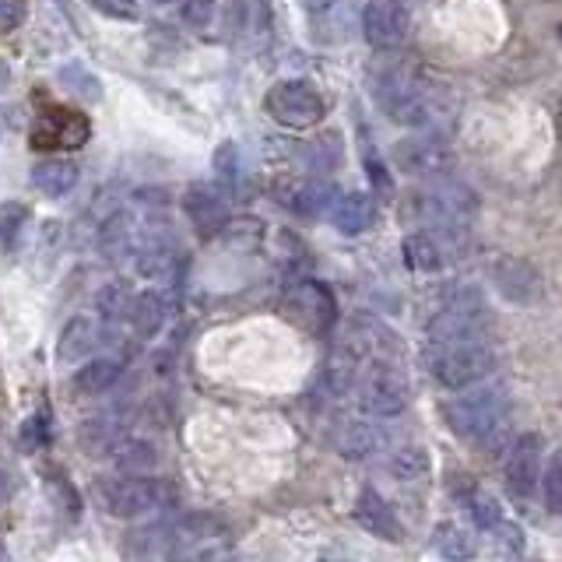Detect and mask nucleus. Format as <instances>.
Returning <instances> with one entry per match:
<instances>
[{
  "label": "nucleus",
  "mask_w": 562,
  "mask_h": 562,
  "mask_svg": "<svg viewBox=\"0 0 562 562\" xmlns=\"http://www.w3.org/2000/svg\"><path fill=\"white\" fill-rule=\"evenodd\" d=\"M373 95L386 116H394L404 127L429 131V134L453 113V99L443 85L394 64L373 75Z\"/></svg>",
  "instance_id": "1"
},
{
  "label": "nucleus",
  "mask_w": 562,
  "mask_h": 562,
  "mask_svg": "<svg viewBox=\"0 0 562 562\" xmlns=\"http://www.w3.org/2000/svg\"><path fill=\"white\" fill-rule=\"evenodd\" d=\"M426 369L439 386L461 391V386L482 383L496 369V351L485 338L474 341H432L426 348Z\"/></svg>",
  "instance_id": "2"
},
{
  "label": "nucleus",
  "mask_w": 562,
  "mask_h": 562,
  "mask_svg": "<svg viewBox=\"0 0 562 562\" xmlns=\"http://www.w3.org/2000/svg\"><path fill=\"white\" fill-rule=\"evenodd\" d=\"M506 408H509V391L496 380H485L474 391L447 404V426L461 439H468V443H482V439L496 436V429L506 418Z\"/></svg>",
  "instance_id": "3"
},
{
  "label": "nucleus",
  "mask_w": 562,
  "mask_h": 562,
  "mask_svg": "<svg viewBox=\"0 0 562 562\" xmlns=\"http://www.w3.org/2000/svg\"><path fill=\"white\" fill-rule=\"evenodd\" d=\"M92 492L110 517H145L166 503L169 485L148 474H110V479H95Z\"/></svg>",
  "instance_id": "4"
},
{
  "label": "nucleus",
  "mask_w": 562,
  "mask_h": 562,
  "mask_svg": "<svg viewBox=\"0 0 562 562\" xmlns=\"http://www.w3.org/2000/svg\"><path fill=\"white\" fill-rule=\"evenodd\" d=\"M415 207L432 228H443V233L453 236L471 222L479 198H474L461 180H453V176H436L426 190L415 193Z\"/></svg>",
  "instance_id": "5"
},
{
  "label": "nucleus",
  "mask_w": 562,
  "mask_h": 562,
  "mask_svg": "<svg viewBox=\"0 0 562 562\" xmlns=\"http://www.w3.org/2000/svg\"><path fill=\"white\" fill-rule=\"evenodd\" d=\"M359 401L369 415L391 418L401 415L412 401V383L408 373L394 362L391 356H376L373 362H366L362 369V383H359Z\"/></svg>",
  "instance_id": "6"
},
{
  "label": "nucleus",
  "mask_w": 562,
  "mask_h": 562,
  "mask_svg": "<svg viewBox=\"0 0 562 562\" xmlns=\"http://www.w3.org/2000/svg\"><path fill=\"white\" fill-rule=\"evenodd\" d=\"M324 99L316 92L313 81L303 78H289V81H278L271 92H268V113L281 123V127H292V131H306L316 127L324 120Z\"/></svg>",
  "instance_id": "7"
},
{
  "label": "nucleus",
  "mask_w": 562,
  "mask_h": 562,
  "mask_svg": "<svg viewBox=\"0 0 562 562\" xmlns=\"http://www.w3.org/2000/svg\"><path fill=\"white\" fill-rule=\"evenodd\" d=\"M485 303L474 292H457L429 316L432 341H474L485 334Z\"/></svg>",
  "instance_id": "8"
},
{
  "label": "nucleus",
  "mask_w": 562,
  "mask_h": 562,
  "mask_svg": "<svg viewBox=\"0 0 562 562\" xmlns=\"http://www.w3.org/2000/svg\"><path fill=\"white\" fill-rule=\"evenodd\" d=\"M391 162L404 176H415V180H436V176H443L450 169V151L436 134L418 131L412 137L397 140L391 151Z\"/></svg>",
  "instance_id": "9"
},
{
  "label": "nucleus",
  "mask_w": 562,
  "mask_h": 562,
  "mask_svg": "<svg viewBox=\"0 0 562 562\" xmlns=\"http://www.w3.org/2000/svg\"><path fill=\"white\" fill-rule=\"evenodd\" d=\"M92 127H88V120L75 110H60V105H53V110H43L32 123V134H29V145L35 151H60V148H81Z\"/></svg>",
  "instance_id": "10"
},
{
  "label": "nucleus",
  "mask_w": 562,
  "mask_h": 562,
  "mask_svg": "<svg viewBox=\"0 0 562 562\" xmlns=\"http://www.w3.org/2000/svg\"><path fill=\"white\" fill-rule=\"evenodd\" d=\"M285 316L303 330H327L338 321V310H334V295L321 285V281H299L285 292Z\"/></svg>",
  "instance_id": "11"
},
{
  "label": "nucleus",
  "mask_w": 562,
  "mask_h": 562,
  "mask_svg": "<svg viewBox=\"0 0 562 562\" xmlns=\"http://www.w3.org/2000/svg\"><path fill=\"white\" fill-rule=\"evenodd\" d=\"M541 457H544V439L538 432H524V436H517V443L509 447L503 479H506V488L514 492L517 499H527L538 488Z\"/></svg>",
  "instance_id": "12"
},
{
  "label": "nucleus",
  "mask_w": 562,
  "mask_h": 562,
  "mask_svg": "<svg viewBox=\"0 0 562 562\" xmlns=\"http://www.w3.org/2000/svg\"><path fill=\"white\" fill-rule=\"evenodd\" d=\"M183 211L201 236H215L228 225V193L218 183H190L183 193Z\"/></svg>",
  "instance_id": "13"
},
{
  "label": "nucleus",
  "mask_w": 562,
  "mask_h": 562,
  "mask_svg": "<svg viewBox=\"0 0 562 562\" xmlns=\"http://www.w3.org/2000/svg\"><path fill=\"white\" fill-rule=\"evenodd\" d=\"M362 35L373 49H397L408 35V14L394 0H369L362 8Z\"/></svg>",
  "instance_id": "14"
},
{
  "label": "nucleus",
  "mask_w": 562,
  "mask_h": 562,
  "mask_svg": "<svg viewBox=\"0 0 562 562\" xmlns=\"http://www.w3.org/2000/svg\"><path fill=\"white\" fill-rule=\"evenodd\" d=\"M492 281H496V289L509 299V303H520V306L538 303L544 292L541 271L531 260H520V257H503L496 268H492Z\"/></svg>",
  "instance_id": "15"
},
{
  "label": "nucleus",
  "mask_w": 562,
  "mask_h": 562,
  "mask_svg": "<svg viewBox=\"0 0 562 562\" xmlns=\"http://www.w3.org/2000/svg\"><path fill=\"white\" fill-rule=\"evenodd\" d=\"M99 341H102L99 321H95V316H88V313H78V316H70V321L64 324V330H60L57 359L60 362H81L99 348Z\"/></svg>",
  "instance_id": "16"
},
{
  "label": "nucleus",
  "mask_w": 562,
  "mask_h": 562,
  "mask_svg": "<svg viewBox=\"0 0 562 562\" xmlns=\"http://www.w3.org/2000/svg\"><path fill=\"white\" fill-rule=\"evenodd\" d=\"M356 520L366 527L369 535H376L383 541H401V524H397V514L391 509L376 488H362L359 499H356Z\"/></svg>",
  "instance_id": "17"
},
{
  "label": "nucleus",
  "mask_w": 562,
  "mask_h": 562,
  "mask_svg": "<svg viewBox=\"0 0 562 562\" xmlns=\"http://www.w3.org/2000/svg\"><path fill=\"white\" fill-rule=\"evenodd\" d=\"M330 211V225L338 228L345 236H359L366 233L369 225H373V215H376V204L369 193H341V198H334V204L327 207Z\"/></svg>",
  "instance_id": "18"
},
{
  "label": "nucleus",
  "mask_w": 562,
  "mask_h": 562,
  "mask_svg": "<svg viewBox=\"0 0 562 562\" xmlns=\"http://www.w3.org/2000/svg\"><path fill=\"white\" fill-rule=\"evenodd\" d=\"M78 166L70 158H43L40 166L32 169V187L46 193V198H67L70 190L78 187Z\"/></svg>",
  "instance_id": "19"
},
{
  "label": "nucleus",
  "mask_w": 562,
  "mask_h": 562,
  "mask_svg": "<svg viewBox=\"0 0 562 562\" xmlns=\"http://www.w3.org/2000/svg\"><path fill=\"white\" fill-rule=\"evenodd\" d=\"M166 316H169V306L158 292H140L131 299L127 321H131L137 338H155V334L166 327Z\"/></svg>",
  "instance_id": "20"
},
{
  "label": "nucleus",
  "mask_w": 562,
  "mask_h": 562,
  "mask_svg": "<svg viewBox=\"0 0 562 562\" xmlns=\"http://www.w3.org/2000/svg\"><path fill=\"white\" fill-rule=\"evenodd\" d=\"M432 549L443 555L447 562H471L474 552H479V541L468 531V527L453 524V520H443L432 531Z\"/></svg>",
  "instance_id": "21"
},
{
  "label": "nucleus",
  "mask_w": 562,
  "mask_h": 562,
  "mask_svg": "<svg viewBox=\"0 0 562 562\" xmlns=\"http://www.w3.org/2000/svg\"><path fill=\"white\" fill-rule=\"evenodd\" d=\"M120 376H123V362L102 356V359H88L78 369L75 386H78V394H105L110 386L120 383Z\"/></svg>",
  "instance_id": "22"
},
{
  "label": "nucleus",
  "mask_w": 562,
  "mask_h": 562,
  "mask_svg": "<svg viewBox=\"0 0 562 562\" xmlns=\"http://www.w3.org/2000/svg\"><path fill=\"white\" fill-rule=\"evenodd\" d=\"M105 453H110V461H113L120 471H131V474L148 471V468H155V461H158V453H155V447L148 443V439H134V436H127V432H123Z\"/></svg>",
  "instance_id": "23"
},
{
  "label": "nucleus",
  "mask_w": 562,
  "mask_h": 562,
  "mask_svg": "<svg viewBox=\"0 0 562 562\" xmlns=\"http://www.w3.org/2000/svg\"><path fill=\"white\" fill-rule=\"evenodd\" d=\"M468 509H471V517H474V524L482 527V531H488V535H499V538H514L517 541V527L514 524H506V517H503V506L496 503V496H488V492H471V499H468Z\"/></svg>",
  "instance_id": "24"
},
{
  "label": "nucleus",
  "mask_w": 562,
  "mask_h": 562,
  "mask_svg": "<svg viewBox=\"0 0 562 562\" xmlns=\"http://www.w3.org/2000/svg\"><path fill=\"white\" fill-rule=\"evenodd\" d=\"M383 443V432L373 426V422H348V426L338 432V450L351 461H366L373 457Z\"/></svg>",
  "instance_id": "25"
},
{
  "label": "nucleus",
  "mask_w": 562,
  "mask_h": 562,
  "mask_svg": "<svg viewBox=\"0 0 562 562\" xmlns=\"http://www.w3.org/2000/svg\"><path fill=\"white\" fill-rule=\"evenodd\" d=\"M404 260H408V268L418 274H436L443 268V250H439L432 233H412L404 239Z\"/></svg>",
  "instance_id": "26"
},
{
  "label": "nucleus",
  "mask_w": 562,
  "mask_h": 562,
  "mask_svg": "<svg viewBox=\"0 0 562 562\" xmlns=\"http://www.w3.org/2000/svg\"><path fill=\"white\" fill-rule=\"evenodd\" d=\"M391 474L397 482H418V479H426L429 474V453L408 443V447H397L391 453Z\"/></svg>",
  "instance_id": "27"
},
{
  "label": "nucleus",
  "mask_w": 562,
  "mask_h": 562,
  "mask_svg": "<svg viewBox=\"0 0 562 562\" xmlns=\"http://www.w3.org/2000/svg\"><path fill=\"white\" fill-rule=\"evenodd\" d=\"M131 292H127V285H120V281H110V285H102L99 289V299H95V306H99V316L105 324H116V321H123L127 316V310H131Z\"/></svg>",
  "instance_id": "28"
},
{
  "label": "nucleus",
  "mask_w": 562,
  "mask_h": 562,
  "mask_svg": "<svg viewBox=\"0 0 562 562\" xmlns=\"http://www.w3.org/2000/svg\"><path fill=\"white\" fill-rule=\"evenodd\" d=\"M541 503L544 509H549L552 517H559V509H562V461H559V453L549 457V464H541Z\"/></svg>",
  "instance_id": "29"
},
{
  "label": "nucleus",
  "mask_w": 562,
  "mask_h": 562,
  "mask_svg": "<svg viewBox=\"0 0 562 562\" xmlns=\"http://www.w3.org/2000/svg\"><path fill=\"white\" fill-rule=\"evenodd\" d=\"M60 85L64 88H70L75 95H81V99H88V102H99L102 99V85H99V78L95 75H88V70L81 67V64H67V67H60Z\"/></svg>",
  "instance_id": "30"
},
{
  "label": "nucleus",
  "mask_w": 562,
  "mask_h": 562,
  "mask_svg": "<svg viewBox=\"0 0 562 562\" xmlns=\"http://www.w3.org/2000/svg\"><path fill=\"white\" fill-rule=\"evenodd\" d=\"M292 204H295L299 215H321V211H327L334 204V190L327 183H306L295 193Z\"/></svg>",
  "instance_id": "31"
},
{
  "label": "nucleus",
  "mask_w": 562,
  "mask_h": 562,
  "mask_svg": "<svg viewBox=\"0 0 562 562\" xmlns=\"http://www.w3.org/2000/svg\"><path fill=\"white\" fill-rule=\"evenodd\" d=\"M29 222V207L22 201H4L0 204V246H11L18 239V233Z\"/></svg>",
  "instance_id": "32"
},
{
  "label": "nucleus",
  "mask_w": 562,
  "mask_h": 562,
  "mask_svg": "<svg viewBox=\"0 0 562 562\" xmlns=\"http://www.w3.org/2000/svg\"><path fill=\"white\" fill-rule=\"evenodd\" d=\"M215 18V0H183V22L193 29H207Z\"/></svg>",
  "instance_id": "33"
},
{
  "label": "nucleus",
  "mask_w": 562,
  "mask_h": 562,
  "mask_svg": "<svg viewBox=\"0 0 562 562\" xmlns=\"http://www.w3.org/2000/svg\"><path fill=\"white\" fill-rule=\"evenodd\" d=\"M29 4L25 0H0V32H14L25 22Z\"/></svg>",
  "instance_id": "34"
},
{
  "label": "nucleus",
  "mask_w": 562,
  "mask_h": 562,
  "mask_svg": "<svg viewBox=\"0 0 562 562\" xmlns=\"http://www.w3.org/2000/svg\"><path fill=\"white\" fill-rule=\"evenodd\" d=\"M215 169H218L222 180H236V169H239V151H236L233 140H225V145H218V151H215Z\"/></svg>",
  "instance_id": "35"
},
{
  "label": "nucleus",
  "mask_w": 562,
  "mask_h": 562,
  "mask_svg": "<svg viewBox=\"0 0 562 562\" xmlns=\"http://www.w3.org/2000/svg\"><path fill=\"white\" fill-rule=\"evenodd\" d=\"M99 11L102 14H110V18H137V8H134V0H99Z\"/></svg>",
  "instance_id": "36"
},
{
  "label": "nucleus",
  "mask_w": 562,
  "mask_h": 562,
  "mask_svg": "<svg viewBox=\"0 0 562 562\" xmlns=\"http://www.w3.org/2000/svg\"><path fill=\"white\" fill-rule=\"evenodd\" d=\"M321 562H359V559H351V555H345V552H324Z\"/></svg>",
  "instance_id": "37"
},
{
  "label": "nucleus",
  "mask_w": 562,
  "mask_h": 562,
  "mask_svg": "<svg viewBox=\"0 0 562 562\" xmlns=\"http://www.w3.org/2000/svg\"><path fill=\"white\" fill-rule=\"evenodd\" d=\"M8 78H11V67H8V60H0V92H4Z\"/></svg>",
  "instance_id": "38"
},
{
  "label": "nucleus",
  "mask_w": 562,
  "mask_h": 562,
  "mask_svg": "<svg viewBox=\"0 0 562 562\" xmlns=\"http://www.w3.org/2000/svg\"><path fill=\"white\" fill-rule=\"evenodd\" d=\"M8 485H11V482H8V474H4V471H0V503H4V499H8Z\"/></svg>",
  "instance_id": "39"
},
{
  "label": "nucleus",
  "mask_w": 562,
  "mask_h": 562,
  "mask_svg": "<svg viewBox=\"0 0 562 562\" xmlns=\"http://www.w3.org/2000/svg\"><path fill=\"white\" fill-rule=\"evenodd\" d=\"M158 4H172V0H158Z\"/></svg>",
  "instance_id": "40"
}]
</instances>
